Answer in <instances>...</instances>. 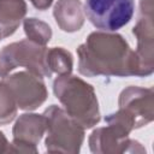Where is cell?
I'll use <instances>...</instances> for the list:
<instances>
[{
    "label": "cell",
    "mask_w": 154,
    "mask_h": 154,
    "mask_svg": "<svg viewBox=\"0 0 154 154\" xmlns=\"http://www.w3.org/2000/svg\"><path fill=\"white\" fill-rule=\"evenodd\" d=\"M78 71L87 77L137 76L135 52L126 40L114 32L94 31L77 48Z\"/></svg>",
    "instance_id": "1"
},
{
    "label": "cell",
    "mask_w": 154,
    "mask_h": 154,
    "mask_svg": "<svg viewBox=\"0 0 154 154\" xmlns=\"http://www.w3.org/2000/svg\"><path fill=\"white\" fill-rule=\"evenodd\" d=\"M53 91L64 111L84 129H90L100 122L95 90L82 78L71 73L58 76L53 82Z\"/></svg>",
    "instance_id": "2"
},
{
    "label": "cell",
    "mask_w": 154,
    "mask_h": 154,
    "mask_svg": "<svg viewBox=\"0 0 154 154\" xmlns=\"http://www.w3.org/2000/svg\"><path fill=\"white\" fill-rule=\"evenodd\" d=\"M43 116L47 123L46 149L51 153H78L85 129L57 105H51Z\"/></svg>",
    "instance_id": "3"
},
{
    "label": "cell",
    "mask_w": 154,
    "mask_h": 154,
    "mask_svg": "<svg viewBox=\"0 0 154 154\" xmlns=\"http://www.w3.org/2000/svg\"><path fill=\"white\" fill-rule=\"evenodd\" d=\"M46 46L29 38L5 46L0 51V77L7 76L17 66H24L40 77H51L52 73L46 64Z\"/></svg>",
    "instance_id": "4"
},
{
    "label": "cell",
    "mask_w": 154,
    "mask_h": 154,
    "mask_svg": "<svg viewBox=\"0 0 154 154\" xmlns=\"http://www.w3.org/2000/svg\"><path fill=\"white\" fill-rule=\"evenodd\" d=\"M84 16L101 31L113 32L125 26L135 12L134 0H85Z\"/></svg>",
    "instance_id": "5"
},
{
    "label": "cell",
    "mask_w": 154,
    "mask_h": 154,
    "mask_svg": "<svg viewBox=\"0 0 154 154\" xmlns=\"http://www.w3.org/2000/svg\"><path fill=\"white\" fill-rule=\"evenodd\" d=\"M153 89L128 87L119 95V109L114 114L132 130L153 120Z\"/></svg>",
    "instance_id": "6"
},
{
    "label": "cell",
    "mask_w": 154,
    "mask_h": 154,
    "mask_svg": "<svg viewBox=\"0 0 154 154\" xmlns=\"http://www.w3.org/2000/svg\"><path fill=\"white\" fill-rule=\"evenodd\" d=\"M2 81L11 89L16 103L20 109L34 111L40 107L48 96L42 77L30 71H19L11 76H5Z\"/></svg>",
    "instance_id": "7"
},
{
    "label": "cell",
    "mask_w": 154,
    "mask_h": 154,
    "mask_svg": "<svg viewBox=\"0 0 154 154\" xmlns=\"http://www.w3.org/2000/svg\"><path fill=\"white\" fill-rule=\"evenodd\" d=\"M137 38V49L134 51L137 60V77H144L153 73V0H141L140 17L132 29Z\"/></svg>",
    "instance_id": "8"
},
{
    "label": "cell",
    "mask_w": 154,
    "mask_h": 154,
    "mask_svg": "<svg viewBox=\"0 0 154 154\" xmlns=\"http://www.w3.org/2000/svg\"><path fill=\"white\" fill-rule=\"evenodd\" d=\"M105 122L107 123V126L94 130L89 137V147L93 153L137 152L135 149L137 141L128 137L130 130L125 125L109 116L105 118Z\"/></svg>",
    "instance_id": "9"
},
{
    "label": "cell",
    "mask_w": 154,
    "mask_h": 154,
    "mask_svg": "<svg viewBox=\"0 0 154 154\" xmlns=\"http://www.w3.org/2000/svg\"><path fill=\"white\" fill-rule=\"evenodd\" d=\"M47 123L43 114L24 113L22 114L12 130L13 142L10 152L36 153V144L41 141L46 132Z\"/></svg>",
    "instance_id": "10"
},
{
    "label": "cell",
    "mask_w": 154,
    "mask_h": 154,
    "mask_svg": "<svg viewBox=\"0 0 154 154\" xmlns=\"http://www.w3.org/2000/svg\"><path fill=\"white\" fill-rule=\"evenodd\" d=\"M53 16L58 26L66 32L78 31L85 18L83 5L79 0H58Z\"/></svg>",
    "instance_id": "11"
},
{
    "label": "cell",
    "mask_w": 154,
    "mask_h": 154,
    "mask_svg": "<svg viewBox=\"0 0 154 154\" xmlns=\"http://www.w3.org/2000/svg\"><path fill=\"white\" fill-rule=\"evenodd\" d=\"M26 13L24 0H0V29L4 37L11 36Z\"/></svg>",
    "instance_id": "12"
},
{
    "label": "cell",
    "mask_w": 154,
    "mask_h": 154,
    "mask_svg": "<svg viewBox=\"0 0 154 154\" xmlns=\"http://www.w3.org/2000/svg\"><path fill=\"white\" fill-rule=\"evenodd\" d=\"M46 64L51 73H57L58 76L69 75L73 67L72 54L64 47L47 48L46 52Z\"/></svg>",
    "instance_id": "13"
},
{
    "label": "cell",
    "mask_w": 154,
    "mask_h": 154,
    "mask_svg": "<svg viewBox=\"0 0 154 154\" xmlns=\"http://www.w3.org/2000/svg\"><path fill=\"white\" fill-rule=\"evenodd\" d=\"M23 26L26 37L35 43L46 46L52 38V29L43 20H40L34 17L26 18L23 22Z\"/></svg>",
    "instance_id": "14"
},
{
    "label": "cell",
    "mask_w": 154,
    "mask_h": 154,
    "mask_svg": "<svg viewBox=\"0 0 154 154\" xmlns=\"http://www.w3.org/2000/svg\"><path fill=\"white\" fill-rule=\"evenodd\" d=\"M18 106L8 85L0 81V125L11 123L17 116Z\"/></svg>",
    "instance_id": "15"
},
{
    "label": "cell",
    "mask_w": 154,
    "mask_h": 154,
    "mask_svg": "<svg viewBox=\"0 0 154 154\" xmlns=\"http://www.w3.org/2000/svg\"><path fill=\"white\" fill-rule=\"evenodd\" d=\"M30 2L32 4V6L36 10L45 11L53 4V0H30Z\"/></svg>",
    "instance_id": "16"
},
{
    "label": "cell",
    "mask_w": 154,
    "mask_h": 154,
    "mask_svg": "<svg viewBox=\"0 0 154 154\" xmlns=\"http://www.w3.org/2000/svg\"><path fill=\"white\" fill-rule=\"evenodd\" d=\"M8 144H10V143L7 142L6 137H5L4 134L0 131V153H2V152H8V148H7Z\"/></svg>",
    "instance_id": "17"
},
{
    "label": "cell",
    "mask_w": 154,
    "mask_h": 154,
    "mask_svg": "<svg viewBox=\"0 0 154 154\" xmlns=\"http://www.w3.org/2000/svg\"><path fill=\"white\" fill-rule=\"evenodd\" d=\"M4 38V35H2V31H1V29H0V41Z\"/></svg>",
    "instance_id": "18"
}]
</instances>
